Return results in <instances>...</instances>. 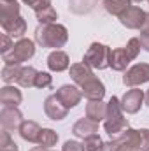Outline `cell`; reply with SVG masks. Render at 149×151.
Listing matches in <instances>:
<instances>
[{"instance_id": "cell-1", "label": "cell", "mask_w": 149, "mask_h": 151, "mask_svg": "<svg viewBox=\"0 0 149 151\" xmlns=\"http://www.w3.org/2000/svg\"><path fill=\"white\" fill-rule=\"evenodd\" d=\"M70 77L75 84L81 88L82 97L88 100H102L105 95V86L104 83L93 74V69L88 67L86 63H74L70 65Z\"/></svg>"}, {"instance_id": "cell-2", "label": "cell", "mask_w": 149, "mask_h": 151, "mask_svg": "<svg viewBox=\"0 0 149 151\" xmlns=\"http://www.w3.org/2000/svg\"><path fill=\"white\" fill-rule=\"evenodd\" d=\"M0 25L2 30L12 39H23L27 34V21L19 14L18 2L0 0Z\"/></svg>"}, {"instance_id": "cell-3", "label": "cell", "mask_w": 149, "mask_h": 151, "mask_svg": "<svg viewBox=\"0 0 149 151\" xmlns=\"http://www.w3.org/2000/svg\"><path fill=\"white\" fill-rule=\"evenodd\" d=\"M69 40V30L63 25L51 23V25H39L35 28V42L42 47H63Z\"/></svg>"}, {"instance_id": "cell-4", "label": "cell", "mask_w": 149, "mask_h": 151, "mask_svg": "<svg viewBox=\"0 0 149 151\" xmlns=\"http://www.w3.org/2000/svg\"><path fill=\"white\" fill-rule=\"evenodd\" d=\"M123 107H121V100L117 97H111V100L107 102V116L104 119V130L111 135L112 139L117 137L119 134H123L126 128H130L128 119L123 118Z\"/></svg>"}, {"instance_id": "cell-5", "label": "cell", "mask_w": 149, "mask_h": 151, "mask_svg": "<svg viewBox=\"0 0 149 151\" xmlns=\"http://www.w3.org/2000/svg\"><path fill=\"white\" fill-rule=\"evenodd\" d=\"M140 40L139 37H133L128 40V44L125 47H116L111 49V56H109V67L116 72H123L126 70V67L130 65V62H133L139 53H140Z\"/></svg>"}, {"instance_id": "cell-6", "label": "cell", "mask_w": 149, "mask_h": 151, "mask_svg": "<svg viewBox=\"0 0 149 151\" xmlns=\"http://www.w3.org/2000/svg\"><path fill=\"white\" fill-rule=\"evenodd\" d=\"M35 55V42L30 39H19L18 42H14V46L2 55L5 65H21L23 62H28L30 58H34Z\"/></svg>"}, {"instance_id": "cell-7", "label": "cell", "mask_w": 149, "mask_h": 151, "mask_svg": "<svg viewBox=\"0 0 149 151\" xmlns=\"http://www.w3.org/2000/svg\"><path fill=\"white\" fill-rule=\"evenodd\" d=\"M109 56H111V47L100 42H93L88 51L82 56V63L95 70H104L109 67Z\"/></svg>"}, {"instance_id": "cell-8", "label": "cell", "mask_w": 149, "mask_h": 151, "mask_svg": "<svg viewBox=\"0 0 149 151\" xmlns=\"http://www.w3.org/2000/svg\"><path fill=\"white\" fill-rule=\"evenodd\" d=\"M148 81H149V63H135L123 76V83L130 88L140 86Z\"/></svg>"}, {"instance_id": "cell-9", "label": "cell", "mask_w": 149, "mask_h": 151, "mask_svg": "<svg viewBox=\"0 0 149 151\" xmlns=\"http://www.w3.org/2000/svg\"><path fill=\"white\" fill-rule=\"evenodd\" d=\"M144 99H146V93L142 90H137V88H132L128 90L119 100H121V107L123 111L128 114H135L140 111L142 104H144Z\"/></svg>"}, {"instance_id": "cell-10", "label": "cell", "mask_w": 149, "mask_h": 151, "mask_svg": "<svg viewBox=\"0 0 149 151\" xmlns=\"http://www.w3.org/2000/svg\"><path fill=\"white\" fill-rule=\"evenodd\" d=\"M146 11H142L140 7L137 5H132L128 11H125L121 16H119V23L130 30H140L144 21H146Z\"/></svg>"}, {"instance_id": "cell-11", "label": "cell", "mask_w": 149, "mask_h": 151, "mask_svg": "<svg viewBox=\"0 0 149 151\" xmlns=\"http://www.w3.org/2000/svg\"><path fill=\"white\" fill-rule=\"evenodd\" d=\"M23 121H25L23 114H21V111L18 107H11V106L2 107V111H0V123H2L4 130H7V132L19 130Z\"/></svg>"}, {"instance_id": "cell-12", "label": "cell", "mask_w": 149, "mask_h": 151, "mask_svg": "<svg viewBox=\"0 0 149 151\" xmlns=\"http://www.w3.org/2000/svg\"><path fill=\"white\" fill-rule=\"evenodd\" d=\"M54 95L60 99V102H62L67 109L75 107V106L81 102V99H82L81 88H77V86H74V84H63V86H60V88L56 90Z\"/></svg>"}, {"instance_id": "cell-13", "label": "cell", "mask_w": 149, "mask_h": 151, "mask_svg": "<svg viewBox=\"0 0 149 151\" xmlns=\"http://www.w3.org/2000/svg\"><path fill=\"white\" fill-rule=\"evenodd\" d=\"M44 113L49 119L53 121H62L67 118L69 114V109L60 102V99L56 95H49L46 100H44Z\"/></svg>"}, {"instance_id": "cell-14", "label": "cell", "mask_w": 149, "mask_h": 151, "mask_svg": "<svg viewBox=\"0 0 149 151\" xmlns=\"http://www.w3.org/2000/svg\"><path fill=\"white\" fill-rule=\"evenodd\" d=\"M72 134L79 139H86V137H91V135H97L98 134V123L90 119V118H81L77 119L72 127Z\"/></svg>"}, {"instance_id": "cell-15", "label": "cell", "mask_w": 149, "mask_h": 151, "mask_svg": "<svg viewBox=\"0 0 149 151\" xmlns=\"http://www.w3.org/2000/svg\"><path fill=\"white\" fill-rule=\"evenodd\" d=\"M47 67H49L51 72H63V70L70 69V58L65 51L54 49L47 56Z\"/></svg>"}, {"instance_id": "cell-16", "label": "cell", "mask_w": 149, "mask_h": 151, "mask_svg": "<svg viewBox=\"0 0 149 151\" xmlns=\"http://www.w3.org/2000/svg\"><path fill=\"white\" fill-rule=\"evenodd\" d=\"M23 100V95L21 91L14 86V84H5L2 90H0V102H2V107L5 106H11V107H18Z\"/></svg>"}, {"instance_id": "cell-17", "label": "cell", "mask_w": 149, "mask_h": 151, "mask_svg": "<svg viewBox=\"0 0 149 151\" xmlns=\"http://www.w3.org/2000/svg\"><path fill=\"white\" fill-rule=\"evenodd\" d=\"M18 132H19V135H21L23 141H27V142H39V137H40L42 128L39 127V123H35V121L25 119L21 123V127H19Z\"/></svg>"}, {"instance_id": "cell-18", "label": "cell", "mask_w": 149, "mask_h": 151, "mask_svg": "<svg viewBox=\"0 0 149 151\" xmlns=\"http://www.w3.org/2000/svg\"><path fill=\"white\" fill-rule=\"evenodd\" d=\"M107 116V104H104L102 100H88L86 104V118L93 119V121H102Z\"/></svg>"}, {"instance_id": "cell-19", "label": "cell", "mask_w": 149, "mask_h": 151, "mask_svg": "<svg viewBox=\"0 0 149 151\" xmlns=\"http://www.w3.org/2000/svg\"><path fill=\"white\" fill-rule=\"evenodd\" d=\"M104 7L109 14L119 18L125 11L132 7V0H104Z\"/></svg>"}, {"instance_id": "cell-20", "label": "cell", "mask_w": 149, "mask_h": 151, "mask_svg": "<svg viewBox=\"0 0 149 151\" xmlns=\"http://www.w3.org/2000/svg\"><path fill=\"white\" fill-rule=\"evenodd\" d=\"M98 0H69V7L74 14H88L93 11Z\"/></svg>"}, {"instance_id": "cell-21", "label": "cell", "mask_w": 149, "mask_h": 151, "mask_svg": "<svg viewBox=\"0 0 149 151\" xmlns=\"http://www.w3.org/2000/svg\"><path fill=\"white\" fill-rule=\"evenodd\" d=\"M23 67L21 65H4L2 69V81L5 84H14L19 81V76H21Z\"/></svg>"}, {"instance_id": "cell-22", "label": "cell", "mask_w": 149, "mask_h": 151, "mask_svg": "<svg viewBox=\"0 0 149 151\" xmlns=\"http://www.w3.org/2000/svg\"><path fill=\"white\" fill-rule=\"evenodd\" d=\"M37 74H39V70H35L34 67H23L18 84H19V86H23V88H32V86H35Z\"/></svg>"}, {"instance_id": "cell-23", "label": "cell", "mask_w": 149, "mask_h": 151, "mask_svg": "<svg viewBox=\"0 0 149 151\" xmlns=\"http://www.w3.org/2000/svg\"><path fill=\"white\" fill-rule=\"evenodd\" d=\"M35 18H37V21L40 25H51V23H54L58 19V14L53 9V5H49V7L42 9V11H37L35 12Z\"/></svg>"}, {"instance_id": "cell-24", "label": "cell", "mask_w": 149, "mask_h": 151, "mask_svg": "<svg viewBox=\"0 0 149 151\" xmlns=\"http://www.w3.org/2000/svg\"><path fill=\"white\" fill-rule=\"evenodd\" d=\"M56 142H58V134L51 128H42L37 144L44 146V148H53V146H56Z\"/></svg>"}, {"instance_id": "cell-25", "label": "cell", "mask_w": 149, "mask_h": 151, "mask_svg": "<svg viewBox=\"0 0 149 151\" xmlns=\"http://www.w3.org/2000/svg\"><path fill=\"white\" fill-rule=\"evenodd\" d=\"M102 148H104V141L98 137V134L82 139V150L84 151H102Z\"/></svg>"}, {"instance_id": "cell-26", "label": "cell", "mask_w": 149, "mask_h": 151, "mask_svg": "<svg viewBox=\"0 0 149 151\" xmlns=\"http://www.w3.org/2000/svg\"><path fill=\"white\" fill-rule=\"evenodd\" d=\"M0 151H18L16 142L11 139V132H7L4 128H2V134H0Z\"/></svg>"}, {"instance_id": "cell-27", "label": "cell", "mask_w": 149, "mask_h": 151, "mask_svg": "<svg viewBox=\"0 0 149 151\" xmlns=\"http://www.w3.org/2000/svg\"><path fill=\"white\" fill-rule=\"evenodd\" d=\"M51 84H53V76L49 72H39L37 79H35V88L44 90V88H49Z\"/></svg>"}, {"instance_id": "cell-28", "label": "cell", "mask_w": 149, "mask_h": 151, "mask_svg": "<svg viewBox=\"0 0 149 151\" xmlns=\"http://www.w3.org/2000/svg\"><path fill=\"white\" fill-rule=\"evenodd\" d=\"M25 5H28L30 9H34L35 12L37 11H42V9H46V7H49L51 5V0H21Z\"/></svg>"}, {"instance_id": "cell-29", "label": "cell", "mask_w": 149, "mask_h": 151, "mask_svg": "<svg viewBox=\"0 0 149 151\" xmlns=\"http://www.w3.org/2000/svg\"><path fill=\"white\" fill-rule=\"evenodd\" d=\"M14 46V42H12V37L11 35H7V34H4L2 35V46H0V53L2 55H5L11 47Z\"/></svg>"}, {"instance_id": "cell-30", "label": "cell", "mask_w": 149, "mask_h": 151, "mask_svg": "<svg viewBox=\"0 0 149 151\" xmlns=\"http://www.w3.org/2000/svg\"><path fill=\"white\" fill-rule=\"evenodd\" d=\"M62 151H84V150H82V144L81 142H77V141H67L63 144Z\"/></svg>"}, {"instance_id": "cell-31", "label": "cell", "mask_w": 149, "mask_h": 151, "mask_svg": "<svg viewBox=\"0 0 149 151\" xmlns=\"http://www.w3.org/2000/svg\"><path fill=\"white\" fill-rule=\"evenodd\" d=\"M142 134V151H149V128H140Z\"/></svg>"}, {"instance_id": "cell-32", "label": "cell", "mask_w": 149, "mask_h": 151, "mask_svg": "<svg viewBox=\"0 0 149 151\" xmlns=\"http://www.w3.org/2000/svg\"><path fill=\"white\" fill-rule=\"evenodd\" d=\"M139 40H140V46H142V49L149 53V34H140Z\"/></svg>"}, {"instance_id": "cell-33", "label": "cell", "mask_w": 149, "mask_h": 151, "mask_svg": "<svg viewBox=\"0 0 149 151\" xmlns=\"http://www.w3.org/2000/svg\"><path fill=\"white\" fill-rule=\"evenodd\" d=\"M140 34H149V12L146 14V21H144V25L140 28Z\"/></svg>"}, {"instance_id": "cell-34", "label": "cell", "mask_w": 149, "mask_h": 151, "mask_svg": "<svg viewBox=\"0 0 149 151\" xmlns=\"http://www.w3.org/2000/svg\"><path fill=\"white\" fill-rule=\"evenodd\" d=\"M102 151H117V150H116L114 142H112V141H109V142H104V148H102Z\"/></svg>"}, {"instance_id": "cell-35", "label": "cell", "mask_w": 149, "mask_h": 151, "mask_svg": "<svg viewBox=\"0 0 149 151\" xmlns=\"http://www.w3.org/2000/svg\"><path fill=\"white\" fill-rule=\"evenodd\" d=\"M30 151H54V150H53V148H44V146L39 144V146H34Z\"/></svg>"}, {"instance_id": "cell-36", "label": "cell", "mask_w": 149, "mask_h": 151, "mask_svg": "<svg viewBox=\"0 0 149 151\" xmlns=\"http://www.w3.org/2000/svg\"><path fill=\"white\" fill-rule=\"evenodd\" d=\"M144 104H146V106L149 107V90L146 91V99H144Z\"/></svg>"}, {"instance_id": "cell-37", "label": "cell", "mask_w": 149, "mask_h": 151, "mask_svg": "<svg viewBox=\"0 0 149 151\" xmlns=\"http://www.w3.org/2000/svg\"><path fill=\"white\" fill-rule=\"evenodd\" d=\"M132 2H144V0H132Z\"/></svg>"}, {"instance_id": "cell-38", "label": "cell", "mask_w": 149, "mask_h": 151, "mask_svg": "<svg viewBox=\"0 0 149 151\" xmlns=\"http://www.w3.org/2000/svg\"><path fill=\"white\" fill-rule=\"evenodd\" d=\"M7 2H16V0H7Z\"/></svg>"}, {"instance_id": "cell-39", "label": "cell", "mask_w": 149, "mask_h": 151, "mask_svg": "<svg viewBox=\"0 0 149 151\" xmlns=\"http://www.w3.org/2000/svg\"><path fill=\"white\" fill-rule=\"evenodd\" d=\"M148 4H149V0H148Z\"/></svg>"}]
</instances>
